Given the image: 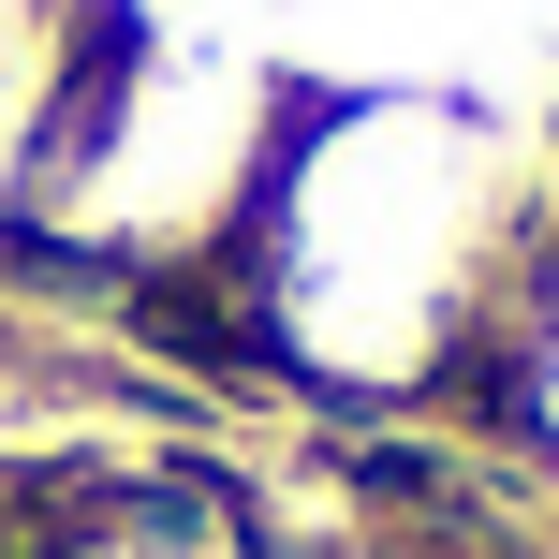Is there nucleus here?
<instances>
[{
	"label": "nucleus",
	"mask_w": 559,
	"mask_h": 559,
	"mask_svg": "<svg viewBox=\"0 0 559 559\" xmlns=\"http://www.w3.org/2000/svg\"><path fill=\"white\" fill-rule=\"evenodd\" d=\"M59 15V0H0V45H29V29H45Z\"/></svg>",
	"instance_id": "nucleus-4"
},
{
	"label": "nucleus",
	"mask_w": 559,
	"mask_h": 559,
	"mask_svg": "<svg viewBox=\"0 0 559 559\" xmlns=\"http://www.w3.org/2000/svg\"><path fill=\"white\" fill-rule=\"evenodd\" d=\"M295 133V88L280 59L222 45V29H74V74L45 104V147H29V192H15V236L133 280H206L236 265L265 206V163Z\"/></svg>",
	"instance_id": "nucleus-2"
},
{
	"label": "nucleus",
	"mask_w": 559,
	"mask_h": 559,
	"mask_svg": "<svg viewBox=\"0 0 559 559\" xmlns=\"http://www.w3.org/2000/svg\"><path fill=\"white\" fill-rule=\"evenodd\" d=\"M88 559H206V545H88Z\"/></svg>",
	"instance_id": "nucleus-5"
},
{
	"label": "nucleus",
	"mask_w": 559,
	"mask_h": 559,
	"mask_svg": "<svg viewBox=\"0 0 559 559\" xmlns=\"http://www.w3.org/2000/svg\"><path fill=\"white\" fill-rule=\"evenodd\" d=\"M515 427H531V442L559 456V251H545V280H531V324H515Z\"/></svg>",
	"instance_id": "nucleus-3"
},
{
	"label": "nucleus",
	"mask_w": 559,
	"mask_h": 559,
	"mask_svg": "<svg viewBox=\"0 0 559 559\" xmlns=\"http://www.w3.org/2000/svg\"><path fill=\"white\" fill-rule=\"evenodd\" d=\"M559 251V118L486 88H295L236 236V309L324 397H442L501 354Z\"/></svg>",
	"instance_id": "nucleus-1"
}]
</instances>
